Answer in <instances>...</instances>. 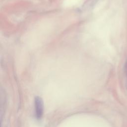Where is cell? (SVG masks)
<instances>
[{
  "mask_svg": "<svg viewBox=\"0 0 127 127\" xmlns=\"http://www.w3.org/2000/svg\"><path fill=\"white\" fill-rule=\"evenodd\" d=\"M35 107L36 116L37 119H41L43 116L44 105L42 99L39 96L35 98Z\"/></svg>",
  "mask_w": 127,
  "mask_h": 127,
  "instance_id": "1",
  "label": "cell"
}]
</instances>
